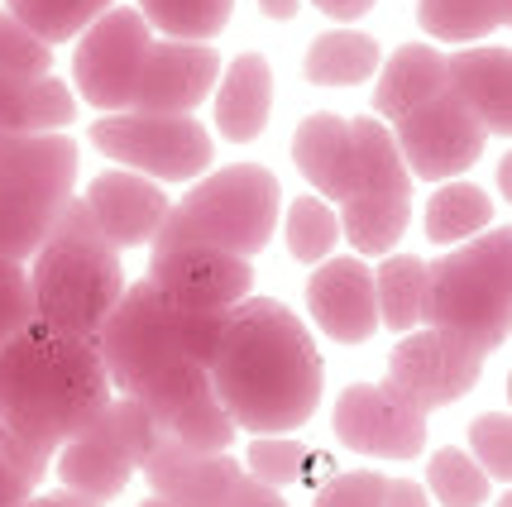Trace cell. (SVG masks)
Returning <instances> with one entry per match:
<instances>
[{"label": "cell", "mask_w": 512, "mask_h": 507, "mask_svg": "<svg viewBox=\"0 0 512 507\" xmlns=\"http://www.w3.org/2000/svg\"><path fill=\"white\" fill-rule=\"evenodd\" d=\"M206 374L225 417L249 436L302 431L326 388V364L307 321L278 297H245L230 307Z\"/></svg>", "instance_id": "1"}, {"label": "cell", "mask_w": 512, "mask_h": 507, "mask_svg": "<svg viewBox=\"0 0 512 507\" xmlns=\"http://www.w3.org/2000/svg\"><path fill=\"white\" fill-rule=\"evenodd\" d=\"M111 397L96 340L29 321L0 350V441L34 469H48L67 441L111 407Z\"/></svg>", "instance_id": "2"}, {"label": "cell", "mask_w": 512, "mask_h": 507, "mask_svg": "<svg viewBox=\"0 0 512 507\" xmlns=\"http://www.w3.org/2000/svg\"><path fill=\"white\" fill-rule=\"evenodd\" d=\"M24 278H29L34 321H44L63 335H82V340H96L101 321L111 316L120 292L130 287L120 249L91 225L77 197L67 201L44 244L29 254Z\"/></svg>", "instance_id": "3"}, {"label": "cell", "mask_w": 512, "mask_h": 507, "mask_svg": "<svg viewBox=\"0 0 512 507\" xmlns=\"http://www.w3.org/2000/svg\"><path fill=\"white\" fill-rule=\"evenodd\" d=\"M225 316L230 311H182L173 307L149 278L130 283L120 292V302L96 331V354L106 364L111 393L125 397L139 388L149 374L192 359L201 369H211L216 345H221Z\"/></svg>", "instance_id": "4"}, {"label": "cell", "mask_w": 512, "mask_h": 507, "mask_svg": "<svg viewBox=\"0 0 512 507\" xmlns=\"http://www.w3.org/2000/svg\"><path fill=\"white\" fill-rule=\"evenodd\" d=\"M422 321L489 359L512 331V230H484L426 264Z\"/></svg>", "instance_id": "5"}, {"label": "cell", "mask_w": 512, "mask_h": 507, "mask_svg": "<svg viewBox=\"0 0 512 507\" xmlns=\"http://www.w3.org/2000/svg\"><path fill=\"white\" fill-rule=\"evenodd\" d=\"M283 187L264 163H230L206 173L158 225L154 249H178V244H211L235 259L264 254L278 225Z\"/></svg>", "instance_id": "6"}, {"label": "cell", "mask_w": 512, "mask_h": 507, "mask_svg": "<svg viewBox=\"0 0 512 507\" xmlns=\"http://www.w3.org/2000/svg\"><path fill=\"white\" fill-rule=\"evenodd\" d=\"M77 197V144L67 134H0V254L29 264Z\"/></svg>", "instance_id": "7"}, {"label": "cell", "mask_w": 512, "mask_h": 507, "mask_svg": "<svg viewBox=\"0 0 512 507\" xmlns=\"http://www.w3.org/2000/svg\"><path fill=\"white\" fill-rule=\"evenodd\" d=\"M355 187L340 201L335 221L359 259H388L412 221V177L383 120H350Z\"/></svg>", "instance_id": "8"}, {"label": "cell", "mask_w": 512, "mask_h": 507, "mask_svg": "<svg viewBox=\"0 0 512 507\" xmlns=\"http://www.w3.org/2000/svg\"><path fill=\"white\" fill-rule=\"evenodd\" d=\"M158 441V426L134 397H111V407L91 421L77 441H67L53 455V474L63 493L82 498L87 507H106L120 498L139 474V460Z\"/></svg>", "instance_id": "9"}, {"label": "cell", "mask_w": 512, "mask_h": 507, "mask_svg": "<svg viewBox=\"0 0 512 507\" xmlns=\"http://www.w3.org/2000/svg\"><path fill=\"white\" fill-rule=\"evenodd\" d=\"M87 139L125 173H139L149 182H197L216 158L211 130L192 115H101L91 120Z\"/></svg>", "instance_id": "10"}, {"label": "cell", "mask_w": 512, "mask_h": 507, "mask_svg": "<svg viewBox=\"0 0 512 507\" xmlns=\"http://www.w3.org/2000/svg\"><path fill=\"white\" fill-rule=\"evenodd\" d=\"M149 48H154V29L134 5H111L106 15H96L72 48V82L82 91V101L101 115L130 111L134 82H139Z\"/></svg>", "instance_id": "11"}, {"label": "cell", "mask_w": 512, "mask_h": 507, "mask_svg": "<svg viewBox=\"0 0 512 507\" xmlns=\"http://www.w3.org/2000/svg\"><path fill=\"white\" fill-rule=\"evenodd\" d=\"M393 144H398L402 168H407L412 182L417 177L422 182H455L465 168L479 163L484 144H489V130L455 91L441 87L417 111L393 120Z\"/></svg>", "instance_id": "12"}, {"label": "cell", "mask_w": 512, "mask_h": 507, "mask_svg": "<svg viewBox=\"0 0 512 507\" xmlns=\"http://www.w3.org/2000/svg\"><path fill=\"white\" fill-rule=\"evenodd\" d=\"M484 374V354L455 340L446 331H431V326H417L407 331L388 354V378L383 388L407 402L412 412L431 417L436 407H450L465 393H474V383Z\"/></svg>", "instance_id": "13"}, {"label": "cell", "mask_w": 512, "mask_h": 507, "mask_svg": "<svg viewBox=\"0 0 512 507\" xmlns=\"http://www.w3.org/2000/svg\"><path fill=\"white\" fill-rule=\"evenodd\" d=\"M125 397H134L149 421L158 426V436L187 445V450H201V455H221L235 445V421L225 417V407L211 393V374L182 359V364H168L149 374L139 388H130Z\"/></svg>", "instance_id": "14"}, {"label": "cell", "mask_w": 512, "mask_h": 507, "mask_svg": "<svg viewBox=\"0 0 512 507\" xmlns=\"http://www.w3.org/2000/svg\"><path fill=\"white\" fill-rule=\"evenodd\" d=\"M335 441L355 455L369 460H417L426 450V426L422 412H412L407 402L388 393L383 383H350L335 397Z\"/></svg>", "instance_id": "15"}, {"label": "cell", "mask_w": 512, "mask_h": 507, "mask_svg": "<svg viewBox=\"0 0 512 507\" xmlns=\"http://www.w3.org/2000/svg\"><path fill=\"white\" fill-rule=\"evenodd\" d=\"M149 283L182 311H230L249 297L254 268L211 244H178L149 254Z\"/></svg>", "instance_id": "16"}, {"label": "cell", "mask_w": 512, "mask_h": 507, "mask_svg": "<svg viewBox=\"0 0 512 507\" xmlns=\"http://www.w3.org/2000/svg\"><path fill=\"white\" fill-rule=\"evenodd\" d=\"M221 53L211 44H173V39H154L149 58L139 67L130 111L139 115H192L216 91L221 77Z\"/></svg>", "instance_id": "17"}, {"label": "cell", "mask_w": 512, "mask_h": 507, "mask_svg": "<svg viewBox=\"0 0 512 507\" xmlns=\"http://www.w3.org/2000/svg\"><path fill=\"white\" fill-rule=\"evenodd\" d=\"M307 311L321 335L335 345H364L379 335V302H374V268L359 254L321 259L307 278Z\"/></svg>", "instance_id": "18"}, {"label": "cell", "mask_w": 512, "mask_h": 507, "mask_svg": "<svg viewBox=\"0 0 512 507\" xmlns=\"http://www.w3.org/2000/svg\"><path fill=\"white\" fill-rule=\"evenodd\" d=\"M139 474L149 479L154 498H163L168 507H225L235 484L245 479V464L230 450L201 455V450H187V445L158 436L149 445V455L139 460Z\"/></svg>", "instance_id": "19"}, {"label": "cell", "mask_w": 512, "mask_h": 507, "mask_svg": "<svg viewBox=\"0 0 512 507\" xmlns=\"http://www.w3.org/2000/svg\"><path fill=\"white\" fill-rule=\"evenodd\" d=\"M82 211L91 216V225L106 235V240L125 254V249H139V244H154L158 225L168 216V192L149 182L139 173H125V168H106L87 182L82 192Z\"/></svg>", "instance_id": "20"}, {"label": "cell", "mask_w": 512, "mask_h": 507, "mask_svg": "<svg viewBox=\"0 0 512 507\" xmlns=\"http://www.w3.org/2000/svg\"><path fill=\"white\" fill-rule=\"evenodd\" d=\"M446 87L484 120V130L512 134V58L503 48H455L446 58Z\"/></svg>", "instance_id": "21"}, {"label": "cell", "mask_w": 512, "mask_h": 507, "mask_svg": "<svg viewBox=\"0 0 512 507\" xmlns=\"http://www.w3.org/2000/svg\"><path fill=\"white\" fill-rule=\"evenodd\" d=\"M292 163L312 182L321 201H345L355 187V144H350V120L331 111L307 115L292 130Z\"/></svg>", "instance_id": "22"}, {"label": "cell", "mask_w": 512, "mask_h": 507, "mask_svg": "<svg viewBox=\"0 0 512 507\" xmlns=\"http://www.w3.org/2000/svg\"><path fill=\"white\" fill-rule=\"evenodd\" d=\"M216 130L230 144H254L273 111V67L264 53H240L216 77Z\"/></svg>", "instance_id": "23"}, {"label": "cell", "mask_w": 512, "mask_h": 507, "mask_svg": "<svg viewBox=\"0 0 512 507\" xmlns=\"http://www.w3.org/2000/svg\"><path fill=\"white\" fill-rule=\"evenodd\" d=\"M77 120V96L58 77H24L0 67V134H63Z\"/></svg>", "instance_id": "24"}, {"label": "cell", "mask_w": 512, "mask_h": 507, "mask_svg": "<svg viewBox=\"0 0 512 507\" xmlns=\"http://www.w3.org/2000/svg\"><path fill=\"white\" fill-rule=\"evenodd\" d=\"M441 87H446V58L431 44H402L393 48L388 63H379L374 111L383 120H402L407 111H417L422 101H431Z\"/></svg>", "instance_id": "25"}, {"label": "cell", "mask_w": 512, "mask_h": 507, "mask_svg": "<svg viewBox=\"0 0 512 507\" xmlns=\"http://www.w3.org/2000/svg\"><path fill=\"white\" fill-rule=\"evenodd\" d=\"M422 225H426V240L431 244H455L474 240V235H484L493 225V197L484 187H474L465 177H455V182H436V192L426 197V211H422Z\"/></svg>", "instance_id": "26"}, {"label": "cell", "mask_w": 512, "mask_h": 507, "mask_svg": "<svg viewBox=\"0 0 512 507\" xmlns=\"http://www.w3.org/2000/svg\"><path fill=\"white\" fill-rule=\"evenodd\" d=\"M379 63L383 53L369 34H359V29H326V34L312 39L307 58H302V72H307L312 87H359V82H369L379 72Z\"/></svg>", "instance_id": "27"}, {"label": "cell", "mask_w": 512, "mask_h": 507, "mask_svg": "<svg viewBox=\"0 0 512 507\" xmlns=\"http://www.w3.org/2000/svg\"><path fill=\"white\" fill-rule=\"evenodd\" d=\"M512 15V0H417V24L426 39L474 48V39L498 34Z\"/></svg>", "instance_id": "28"}, {"label": "cell", "mask_w": 512, "mask_h": 507, "mask_svg": "<svg viewBox=\"0 0 512 507\" xmlns=\"http://www.w3.org/2000/svg\"><path fill=\"white\" fill-rule=\"evenodd\" d=\"M422 297H426V264L417 254H388L374 268V302H379V326L388 331H417L422 326Z\"/></svg>", "instance_id": "29"}, {"label": "cell", "mask_w": 512, "mask_h": 507, "mask_svg": "<svg viewBox=\"0 0 512 507\" xmlns=\"http://www.w3.org/2000/svg\"><path fill=\"white\" fill-rule=\"evenodd\" d=\"M245 474L283 493V488L312 484L316 474H331V464L321 450H307L297 436H254L245 450Z\"/></svg>", "instance_id": "30"}, {"label": "cell", "mask_w": 512, "mask_h": 507, "mask_svg": "<svg viewBox=\"0 0 512 507\" xmlns=\"http://www.w3.org/2000/svg\"><path fill=\"white\" fill-rule=\"evenodd\" d=\"M149 29H158L173 44H211L230 24L235 0H139L134 5Z\"/></svg>", "instance_id": "31"}, {"label": "cell", "mask_w": 512, "mask_h": 507, "mask_svg": "<svg viewBox=\"0 0 512 507\" xmlns=\"http://www.w3.org/2000/svg\"><path fill=\"white\" fill-rule=\"evenodd\" d=\"M115 0H5V15L29 29L44 48L67 44L87 29L96 15H106Z\"/></svg>", "instance_id": "32"}, {"label": "cell", "mask_w": 512, "mask_h": 507, "mask_svg": "<svg viewBox=\"0 0 512 507\" xmlns=\"http://www.w3.org/2000/svg\"><path fill=\"white\" fill-rule=\"evenodd\" d=\"M422 488L441 507H484L493 498L489 474L469 460V450H460V445H441V450H431Z\"/></svg>", "instance_id": "33"}, {"label": "cell", "mask_w": 512, "mask_h": 507, "mask_svg": "<svg viewBox=\"0 0 512 507\" xmlns=\"http://www.w3.org/2000/svg\"><path fill=\"white\" fill-rule=\"evenodd\" d=\"M283 240L288 254L297 264H321L331 259L335 240H340V221H335V206L321 197H297L283 216Z\"/></svg>", "instance_id": "34"}, {"label": "cell", "mask_w": 512, "mask_h": 507, "mask_svg": "<svg viewBox=\"0 0 512 507\" xmlns=\"http://www.w3.org/2000/svg\"><path fill=\"white\" fill-rule=\"evenodd\" d=\"M469 460L489 474V484L508 488L512 479V417L508 412H484L469 426Z\"/></svg>", "instance_id": "35"}, {"label": "cell", "mask_w": 512, "mask_h": 507, "mask_svg": "<svg viewBox=\"0 0 512 507\" xmlns=\"http://www.w3.org/2000/svg\"><path fill=\"white\" fill-rule=\"evenodd\" d=\"M383 488L388 474L379 469H331L316 484L312 507H383Z\"/></svg>", "instance_id": "36"}, {"label": "cell", "mask_w": 512, "mask_h": 507, "mask_svg": "<svg viewBox=\"0 0 512 507\" xmlns=\"http://www.w3.org/2000/svg\"><path fill=\"white\" fill-rule=\"evenodd\" d=\"M0 67L5 72H24V77H53V48H44L5 10H0Z\"/></svg>", "instance_id": "37"}, {"label": "cell", "mask_w": 512, "mask_h": 507, "mask_svg": "<svg viewBox=\"0 0 512 507\" xmlns=\"http://www.w3.org/2000/svg\"><path fill=\"white\" fill-rule=\"evenodd\" d=\"M34 321V302H29V278H24V264L5 259L0 254V350L15 340L20 326Z\"/></svg>", "instance_id": "38"}, {"label": "cell", "mask_w": 512, "mask_h": 507, "mask_svg": "<svg viewBox=\"0 0 512 507\" xmlns=\"http://www.w3.org/2000/svg\"><path fill=\"white\" fill-rule=\"evenodd\" d=\"M44 484V469L24 464L20 455H10L5 441H0V507H20L29 493H39Z\"/></svg>", "instance_id": "39"}, {"label": "cell", "mask_w": 512, "mask_h": 507, "mask_svg": "<svg viewBox=\"0 0 512 507\" xmlns=\"http://www.w3.org/2000/svg\"><path fill=\"white\" fill-rule=\"evenodd\" d=\"M225 507H288V498L278 493V488H268V484H259V479H240L235 484V493H230V503Z\"/></svg>", "instance_id": "40"}, {"label": "cell", "mask_w": 512, "mask_h": 507, "mask_svg": "<svg viewBox=\"0 0 512 507\" xmlns=\"http://www.w3.org/2000/svg\"><path fill=\"white\" fill-rule=\"evenodd\" d=\"M383 507H431V498H426V488L417 479H388Z\"/></svg>", "instance_id": "41"}, {"label": "cell", "mask_w": 512, "mask_h": 507, "mask_svg": "<svg viewBox=\"0 0 512 507\" xmlns=\"http://www.w3.org/2000/svg\"><path fill=\"white\" fill-rule=\"evenodd\" d=\"M321 15H331V20H340V24H355V20H364L379 0H312Z\"/></svg>", "instance_id": "42"}, {"label": "cell", "mask_w": 512, "mask_h": 507, "mask_svg": "<svg viewBox=\"0 0 512 507\" xmlns=\"http://www.w3.org/2000/svg\"><path fill=\"white\" fill-rule=\"evenodd\" d=\"M20 507H87V503H82V498H72V493H63V488H58V493H29V498H24Z\"/></svg>", "instance_id": "43"}, {"label": "cell", "mask_w": 512, "mask_h": 507, "mask_svg": "<svg viewBox=\"0 0 512 507\" xmlns=\"http://www.w3.org/2000/svg\"><path fill=\"white\" fill-rule=\"evenodd\" d=\"M259 10H264L268 20H297L302 15V0H259Z\"/></svg>", "instance_id": "44"}, {"label": "cell", "mask_w": 512, "mask_h": 507, "mask_svg": "<svg viewBox=\"0 0 512 507\" xmlns=\"http://www.w3.org/2000/svg\"><path fill=\"white\" fill-rule=\"evenodd\" d=\"M139 507H168V503H163V498H144V503H139Z\"/></svg>", "instance_id": "45"}, {"label": "cell", "mask_w": 512, "mask_h": 507, "mask_svg": "<svg viewBox=\"0 0 512 507\" xmlns=\"http://www.w3.org/2000/svg\"><path fill=\"white\" fill-rule=\"evenodd\" d=\"M493 507H512V498H508V493H503V498H498V503H493Z\"/></svg>", "instance_id": "46"}]
</instances>
